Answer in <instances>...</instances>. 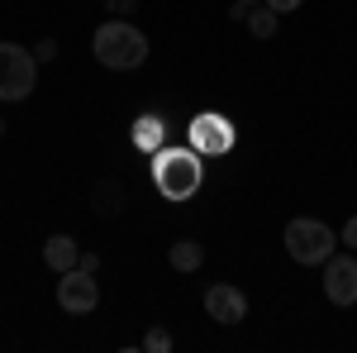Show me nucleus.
<instances>
[{
	"mask_svg": "<svg viewBox=\"0 0 357 353\" xmlns=\"http://www.w3.org/2000/svg\"><path fill=\"white\" fill-rule=\"evenodd\" d=\"M91 48L100 57V67H110V72H134V67L148 62V38L129 20H105L91 34Z\"/></svg>",
	"mask_w": 357,
	"mask_h": 353,
	"instance_id": "nucleus-1",
	"label": "nucleus"
},
{
	"mask_svg": "<svg viewBox=\"0 0 357 353\" xmlns=\"http://www.w3.org/2000/svg\"><path fill=\"white\" fill-rule=\"evenodd\" d=\"M286 253L301 263V268H319V263H329L333 258V229L324 224V219H310V215H296L291 224H286Z\"/></svg>",
	"mask_w": 357,
	"mask_h": 353,
	"instance_id": "nucleus-2",
	"label": "nucleus"
},
{
	"mask_svg": "<svg viewBox=\"0 0 357 353\" xmlns=\"http://www.w3.org/2000/svg\"><path fill=\"white\" fill-rule=\"evenodd\" d=\"M38 82V57L33 48L0 43V101H29Z\"/></svg>",
	"mask_w": 357,
	"mask_h": 353,
	"instance_id": "nucleus-3",
	"label": "nucleus"
},
{
	"mask_svg": "<svg viewBox=\"0 0 357 353\" xmlns=\"http://www.w3.org/2000/svg\"><path fill=\"white\" fill-rule=\"evenodd\" d=\"M200 177H205V167L186 148H172V153L158 158V187H162L167 201H191L200 191Z\"/></svg>",
	"mask_w": 357,
	"mask_h": 353,
	"instance_id": "nucleus-4",
	"label": "nucleus"
},
{
	"mask_svg": "<svg viewBox=\"0 0 357 353\" xmlns=\"http://www.w3.org/2000/svg\"><path fill=\"white\" fill-rule=\"evenodd\" d=\"M57 305L67 310V315H91L96 305H100V287H96V272H62L57 277Z\"/></svg>",
	"mask_w": 357,
	"mask_h": 353,
	"instance_id": "nucleus-5",
	"label": "nucleus"
},
{
	"mask_svg": "<svg viewBox=\"0 0 357 353\" xmlns=\"http://www.w3.org/2000/svg\"><path fill=\"white\" fill-rule=\"evenodd\" d=\"M324 296L333 305H357V258L353 253H333L324 263Z\"/></svg>",
	"mask_w": 357,
	"mask_h": 353,
	"instance_id": "nucleus-6",
	"label": "nucleus"
},
{
	"mask_svg": "<svg viewBox=\"0 0 357 353\" xmlns=\"http://www.w3.org/2000/svg\"><path fill=\"white\" fill-rule=\"evenodd\" d=\"M205 310H210L215 325H243L248 320V296L238 287H229V282H215V287L205 291Z\"/></svg>",
	"mask_w": 357,
	"mask_h": 353,
	"instance_id": "nucleus-7",
	"label": "nucleus"
},
{
	"mask_svg": "<svg viewBox=\"0 0 357 353\" xmlns=\"http://www.w3.org/2000/svg\"><path fill=\"white\" fill-rule=\"evenodd\" d=\"M129 206V191H124V182H114V177H100L96 187H91V210L96 215H105V219H114L119 210Z\"/></svg>",
	"mask_w": 357,
	"mask_h": 353,
	"instance_id": "nucleus-8",
	"label": "nucleus"
},
{
	"mask_svg": "<svg viewBox=\"0 0 357 353\" xmlns=\"http://www.w3.org/2000/svg\"><path fill=\"white\" fill-rule=\"evenodd\" d=\"M43 263L62 277V272H72L77 263H82V248H77V239H72V234H53V239L43 244Z\"/></svg>",
	"mask_w": 357,
	"mask_h": 353,
	"instance_id": "nucleus-9",
	"label": "nucleus"
},
{
	"mask_svg": "<svg viewBox=\"0 0 357 353\" xmlns=\"http://www.w3.org/2000/svg\"><path fill=\"white\" fill-rule=\"evenodd\" d=\"M191 138H195V148H210V153H224V148L234 143V138H229V124H224V120H195Z\"/></svg>",
	"mask_w": 357,
	"mask_h": 353,
	"instance_id": "nucleus-10",
	"label": "nucleus"
},
{
	"mask_svg": "<svg viewBox=\"0 0 357 353\" xmlns=\"http://www.w3.org/2000/svg\"><path fill=\"white\" fill-rule=\"evenodd\" d=\"M167 263L176 272H195L205 263V244H195V239H176V244L167 248Z\"/></svg>",
	"mask_w": 357,
	"mask_h": 353,
	"instance_id": "nucleus-11",
	"label": "nucleus"
},
{
	"mask_svg": "<svg viewBox=\"0 0 357 353\" xmlns=\"http://www.w3.org/2000/svg\"><path fill=\"white\" fill-rule=\"evenodd\" d=\"M243 24H248V34H252V38H262V43H267L281 20H276L272 5H248V20H243Z\"/></svg>",
	"mask_w": 357,
	"mask_h": 353,
	"instance_id": "nucleus-12",
	"label": "nucleus"
},
{
	"mask_svg": "<svg viewBox=\"0 0 357 353\" xmlns=\"http://www.w3.org/2000/svg\"><path fill=\"white\" fill-rule=\"evenodd\" d=\"M172 344H176L172 329H148V334H143V349L148 353H172Z\"/></svg>",
	"mask_w": 357,
	"mask_h": 353,
	"instance_id": "nucleus-13",
	"label": "nucleus"
},
{
	"mask_svg": "<svg viewBox=\"0 0 357 353\" xmlns=\"http://www.w3.org/2000/svg\"><path fill=\"white\" fill-rule=\"evenodd\" d=\"M158 138H162V124H158V120H143L138 134H134V143L138 148H158Z\"/></svg>",
	"mask_w": 357,
	"mask_h": 353,
	"instance_id": "nucleus-14",
	"label": "nucleus"
},
{
	"mask_svg": "<svg viewBox=\"0 0 357 353\" xmlns=\"http://www.w3.org/2000/svg\"><path fill=\"white\" fill-rule=\"evenodd\" d=\"M100 5H105V15H114V20H129L138 10V0H100Z\"/></svg>",
	"mask_w": 357,
	"mask_h": 353,
	"instance_id": "nucleus-15",
	"label": "nucleus"
},
{
	"mask_svg": "<svg viewBox=\"0 0 357 353\" xmlns=\"http://www.w3.org/2000/svg\"><path fill=\"white\" fill-rule=\"evenodd\" d=\"M33 57H38V67H43V62H53V57H57V43H53V38H38Z\"/></svg>",
	"mask_w": 357,
	"mask_h": 353,
	"instance_id": "nucleus-16",
	"label": "nucleus"
},
{
	"mask_svg": "<svg viewBox=\"0 0 357 353\" xmlns=\"http://www.w3.org/2000/svg\"><path fill=\"white\" fill-rule=\"evenodd\" d=\"M267 5H272V10H276V15H291V10H301V5H305V0H267Z\"/></svg>",
	"mask_w": 357,
	"mask_h": 353,
	"instance_id": "nucleus-17",
	"label": "nucleus"
},
{
	"mask_svg": "<svg viewBox=\"0 0 357 353\" xmlns=\"http://www.w3.org/2000/svg\"><path fill=\"white\" fill-rule=\"evenodd\" d=\"M82 272H100V253H82V263H77Z\"/></svg>",
	"mask_w": 357,
	"mask_h": 353,
	"instance_id": "nucleus-18",
	"label": "nucleus"
},
{
	"mask_svg": "<svg viewBox=\"0 0 357 353\" xmlns=\"http://www.w3.org/2000/svg\"><path fill=\"white\" fill-rule=\"evenodd\" d=\"M343 244H348V248H357V215L348 219V224H343Z\"/></svg>",
	"mask_w": 357,
	"mask_h": 353,
	"instance_id": "nucleus-19",
	"label": "nucleus"
},
{
	"mask_svg": "<svg viewBox=\"0 0 357 353\" xmlns=\"http://www.w3.org/2000/svg\"><path fill=\"white\" fill-rule=\"evenodd\" d=\"M0 134H5V120H0Z\"/></svg>",
	"mask_w": 357,
	"mask_h": 353,
	"instance_id": "nucleus-20",
	"label": "nucleus"
},
{
	"mask_svg": "<svg viewBox=\"0 0 357 353\" xmlns=\"http://www.w3.org/2000/svg\"><path fill=\"white\" fill-rule=\"evenodd\" d=\"M243 5H257V0H243Z\"/></svg>",
	"mask_w": 357,
	"mask_h": 353,
	"instance_id": "nucleus-21",
	"label": "nucleus"
}]
</instances>
